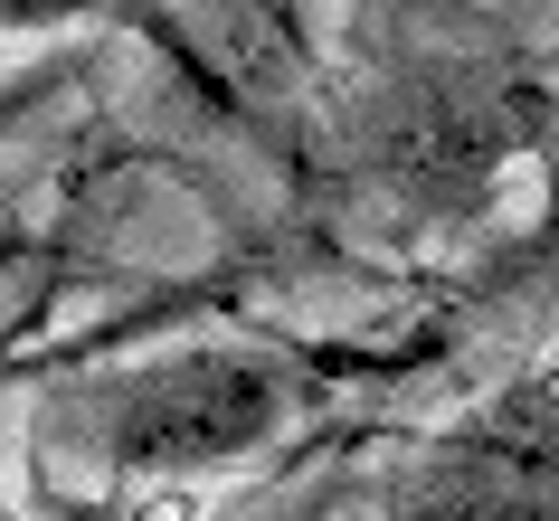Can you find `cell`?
Instances as JSON below:
<instances>
[{
    "label": "cell",
    "mask_w": 559,
    "mask_h": 521,
    "mask_svg": "<svg viewBox=\"0 0 559 521\" xmlns=\"http://www.w3.org/2000/svg\"><path fill=\"white\" fill-rule=\"evenodd\" d=\"M360 521H559V351L427 427L360 493Z\"/></svg>",
    "instance_id": "obj_2"
},
{
    "label": "cell",
    "mask_w": 559,
    "mask_h": 521,
    "mask_svg": "<svg viewBox=\"0 0 559 521\" xmlns=\"http://www.w3.org/2000/svg\"><path fill=\"white\" fill-rule=\"evenodd\" d=\"M304 399H313L304 360L257 342H180L105 379H67L29 417L38 493L48 474H86L95 512H123V493L143 484H190V474L247 464L295 427Z\"/></svg>",
    "instance_id": "obj_1"
},
{
    "label": "cell",
    "mask_w": 559,
    "mask_h": 521,
    "mask_svg": "<svg viewBox=\"0 0 559 521\" xmlns=\"http://www.w3.org/2000/svg\"><path fill=\"white\" fill-rule=\"evenodd\" d=\"M332 502H352V474H332V484L313 493V502H295V512H285V521H332ZM105 521H115V512H105Z\"/></svg>",
    "instance_id": "obj_4"
},
{
    "label": "cell",
    "mask_w": 559,
    "mask_h": 521,
    "mask_svg": "<svg viewBox=\"0 0 559 521\" xmlns=\"http://www.w3.org/2000/svg\"><path fill=\"white\" fill-rule=\"evenodd\" d=\"M0 521H67V512H48V502H10V474H0Z\"/></svg>",
    "instance_id": "obj_5"
},
{
    "label": "cell",
    "mask_w": 559,
    "mask_h": 521,
    "mask_svg": "<svg viewBox=\"0 0 559 521\" xmlns=\"http://www.w3.org/2000/svg\"><path fill=\"white\" fill-rule=\"evenodd\" d=\"M76 20H95V29H133L180 86H200L218 115H247V95L228 86V67H218V48L200 38V20H180V0H0V38H20V29H76Z\"/></svg>",
    "instance_id": "obj_3"
}]
</instances>
